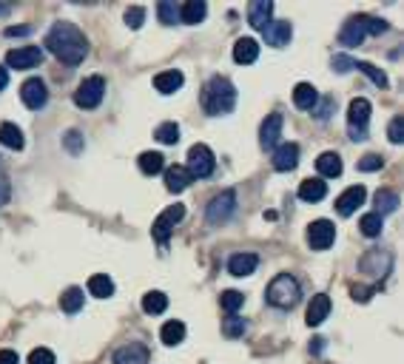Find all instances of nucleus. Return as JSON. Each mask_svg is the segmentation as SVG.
Masks as SVG:
<instances>
[{
	"label": "nucleus",
	"instance_id": "f257e3e1",
	"mask_svg": "<svg viewBox=\"0 0 404 364\" xmlns=\"http://www.w3.org/2000/svg\"><path fill=\"white\" fill-rule=\"evenodd\" d=\"M46 49L66 66H80L86 54H88V40L86 35L74 23H66V20H57L49 35H46Z\"/></svg>",
	"mask_w": 404,
	"mask_h": 364
},
{
	"label": "nucleus",
	"instance_id": "f03ea898",
	"mask_svg": "<svg viewBox=\"0 0 404 364\" xmlns=\"http://www.w3.org/2000/svg\"><path fill=\"white\" fill-rule=\"evenodd\" d=\"M236 106V88L228 77H211L202 88V108L211 117H220V114H231Z\"/></svg>",
	"mask_w": 404,
	"mask_h": 364
},
{
	"label": "nucleus",
	"instance_id": "7ed1b4c3",
	"mask_svg": "<svg viewBox=\"0 0 404 364\" xmlns=\"http://www.w3.org/2000/svg\"><path fill=\"white\" fill-rule=\"evenodd\" d=\"M387 32V23L379 20V17H370V15H356V17H348L345 26L339 32V43L345 49H356L362 46V40L367 35H385Z\"/></svg>",
	"mask_w": 404,
	"mask_h": 364
},
{
	"label": "nucleus",
	"instance_id": "20e7f679",
	"mask_svg": "<svg viewBox=\"0 0 404 364\" xmlns=\"http://www.w3.org/2000/svg\"><path fill=\"white\" fill-rule=\"evenodd\" d=\"M302 296V288L296 282V276H291V273H279V276L270 279L268 290H265V299L270 308H279V311H291L296 308V301Z\"/></svg>",
	"mask_w": 404,
	"mask_h": 364
},
{
	"label": "nucleus",
	"instance_id": "39448f33",
	"mask_svg": "<svg viewBox=\"0 0 404 364\" xmlns=\"http://www.w3.org/2000/svg\"><path fill=\"white\" fill-rule=\"evenodd\" d=\"M182 217H185V205L182 202H174V205H168L163 214L154 220V225H151V236L157 239V245L160 248H165L168 245V236H171V231L182 222Z\"/></svg>",
	"mask_w": 404,
	"mask_h": 364
},
{
	"label": "nucleus",
	"instance_id": "423d86ee",
	"mask_svg": "<svg viewBox=\"0 0 404 364\" xmlns=\"http://www.w3.org/2000/svg\"><path fill=\"white\" fill-rule=\"evenodd\" d=\"M370 100L364 97H356L350 106H348V131H350V140L353 142H364L367 140V123H370Z\"/></svg>",
	"mask_w": 404,
	"mask_h": 364
},
{
	"label": "nucleus",
	"instance_id": "0eeeda50",
	"mask_svg": "<svg viewBox=\"0 0 404 364\" xmlns=\"http://www.w3.org/2000/svg\"><path fill=\"white\" fill-rule=\"evenodd\" d=\"M103 97H106V80L100 74H91V77H86L77 85V91H74V106L91 111V108H97L103 103Z\"/></svg>",
	"mask_w": 404,
	"mask_h": 364
},
{
	"label": "nucleus",
	"instance_id": "6e6552de",
	"mask_svg": "<svg viewBox=\"0 0 404 364\" xmlns=\"http://www.w3.org/2000/svg\"><path fill=\"white\" fill-rule=\"evenodd\" d=\"M216 168V160H213V151L202 142L191 145L188 148V163H185V171L191 174V179H208Z\"/></svg>",
	"mask_w": 404,
	"mask_h": 364
},
{
	"label": "nucleus",
	"instance_id": "1a4fd4ad",
	"mask_svg": "<svg viewBox=\"0 0 404 364\" xmlns=\"http://www.w3.org/2000/svg\"><path fill=\"white\" fill-rule=\"evenodd\" d=\"M234 210H236V191H234V188H228V191L216 194V197L208 202L205 220H208L211 225H220V222H225V220H231V217H234Z\"/></svg>",
	"mask_w": 404,
	"mask_h": 364
},
{
	"label": "nucleus",
	"instance_id": "9d476101",
	"mask_svg": "<svg viewBox=\"0 0 404 364\" xmlns=\"http://www.w3.org/2000/svg\"><path fill=\"white\" fill-rule=\"evenodd\" d=\"M43 63V49L40 46H20V49H12L6 54V66L9 69H17V72H29Z\"/></svg>",
	"mask_w": 404,
	"mask_h": 364
},
{
	"label": "nucleus",
	"instance_id": "9b49d317",
	"mask_svg": "<svg viewBox=\"0 0 404 364\" xmlns=\"http://www.w3.org/2000/svg\"><path fill=\"white\" fill-rule=\"evenodd\" d=\"M336 239V228L330 220H316L307 225V245L314 251H328Z\"/></svg>",
	"mask_w": 404,
	"mask_h": 364
},
{
	"label": "nucleus",
	"instance_id": "f8f14e48",
	"mask_svg": "<svg viewBox=\"0 0 404 364\" xmlns=\"http://www.w3.org/2000/svg\"><path fill=\"white\" fill-rule=\"evenodd\" d=\"M20 100H23V106H26V108H32V111L43 108V106L49 103V88H46V83H43V80H38V77L26 80V83H23V88H20Z\"/></svg>",
	"mask_w": 404,
	"mask_h": 364
},
{
	"label": "nucleus",
	"instance_id": "ddd939ff",
	"mask_svg": "<svg viewBox=\"0 0 404 364\" xmlns=\"http://www.w3.org/2000/svg\"><path fill=\"white\" fill-rule=\"evenodd\" d=\"M299 165V145L296 142H282L273 148V171L288 174Z\"/></svg>",
	"mask_w": 404,
	"mask_h": 364
},
{
	"label": "nucleus",
	"instance_id": "4468645a",
	"mask_svg": "<svg viewBox=\"0 0 404 364\" xmlns=\"http://www.w3.org/2000/svg\"><path fill=\"white\" fill-rule=\"evenodd\" d=\"M279 137H282V114L273 111V114L265 117V123L259 129V145L265 151H273L279 145Z\"/></svg>",
	"mask_w": 404,
	"mask_h": 364
},
{
	"label": "nucleus",
	"instance_id": "2eb2a0df",
	"mask_svg": "<svg viewBox=\"0 0 404 364\" xmlns=\"http://www.w3.org/2000/svg\"><path fill=\"white\" fill-rule=\"evenodd\" d=\"M364 199H367L364 185H350L345 194H341V197L336 199V214H339V217H350V214H356V208H362Z\"/></svg>",
	"mask_w": 404,
	"mask_h": 364
},
{
	"label": "nucleus",
	"instance_id": "dca6fc26",
	"mask_svg": "<svg viewBox=\"0 0 404 364\" xmlns=\"http://www.w3.org/2000/svg\"><path fill=\"white\" fill-rule=\"evenodd\" d=\"M262 35H265V43L273 46V49H282L291 43V35H293V28L288 20H270L265 28H262Z\"/></svg>",
	"mask_w": 404,
	"mask_h": 364
},
{
	"label": "nucleus",
	"instance_id": "f3484780",
	"mask_svg": "<svg viewBox=\"0 0 404 364\" xmlns=\"http://www.w3.org/2000/svg\"><path fill=\"white\" fill-rule=\"evenodd\" d=\"M364 273H370V276H387V270L393 267V256L390 254H379V251H370L364 259H362V265H359Z\"/></svg>",
	"mask_w": 404,
	"mask_h": 364
},
{
	"label": "nucleus",
	"instance_id": "a211bd4d",
	"mask_svg": "<svg viewBox=\"0 0 404 364\" xmlns=\"http://www.w3.org/2000/svg\"><path fill=\"white\" fill-rule=\"evenodd\" d=\"M148 347L140 345V342H131V345H122L117 353H114V364H148Z\"/></svg>",
	"mask_w": 404,
	"mask_h": 364
},
{
	"label": "nucleus",
	"instance_id": "6ab92c4d",
	"mask_svg": "<svg viewBox=\"0 0 404 364\" xmlns=\"http://www.w3.org/2000/svg\"><path fill=\"white\" fill-rule=\"evenodd\" d=\"M330 316V296L328 293H316L314 299H310V305H307V324L310 327H319L325 319Z\"/></svg>",
	"mask_w": 404,
	"mask_h": 364
},
{
	"label": "nucleus",
	"instance_id": "aec40b11",
	"mask_svg": "<svg viewBox=\"0 0 404 364\" xmlns=\"http://www.w3.org/2000/svg\"><path fill=\"white\" fill-rule=\"evenodd\" d=\"M257 57H259V43L254 38H239L234 43V60L239 66H251L257 63Z\"/></svg>",
	"mask_w": 404,
	"mask_h": 364
},
{
	"label": "nucleus",
	"instance_id": "412c9836",
	"mask_svg": "<svg viewBox=\"0 0 404 364\" xmlns=\"http://www.w3.org/2000/svg\"><path fill=\"white\" fill-rule=\"evenodd\" d=\"M316 103H319V91L310 83H296V88H293V106L302 108V111H314Z\"/></svg>",
	"mask_w": 404,
	"mask_h": 364
},
{
	"label": "nucleus",
	"instance_id": "4be33fe9",
	"mask_svg": "<svg viewBox=\"0 0 404 364\" xmlns=\"http://www.w3.org/2000/svg\"><path fill=\"white\" fill-rule=\"evenodd\" d=\"M259 267V256L257 254H234L228 259V270L234 276H251V273Z\"/></svg>",
	"mask_w": 404,
	"mask_h": 364
},
{
	"label": "nucleus",
	"instance_id": "5701e85b",
	"mask_svg": "<svg viewBox=\"0 0 404 364\" xmlns=\"http://www.w3.org/2000/svg\"><path fill=\"white\" fill-rule=\"evenodd\" d=\"M270 12H273V3H270V0H254V3L248 6V23L262 32V28L270 23Z\"/></svg>",
	"mask_w": 404,
	"mask_h": 364
},
{
	"label": "nucleus",
	"instance_id": "b1692460",
	"mask_svg": "<svg viewBox=\"0 0 404 364\" xmlns=\"http://www.w3.org/2000/svg\"><path fill=\"white\" fill-rule=\"evenodd\" d=\"M191 174L185 171V165H171L168 171H165V188L171 191V194H182L185 188L191 185Z\"/></svg>",
	"mask_w": 404,
	"mask_h": 364
},
{
	"label": "nucleus",
	"instance_id": "393cba45",
	"mask_svg": "<svg viewBox=\"0 0 404 364\" xmlns=\"http://www.w3.org/2000/svg\"><path fill=\"white\" fill-rule=\"evenodd\" d=\"M182 83H185V77H182V72H177V69L160 72L157 77H154V88H157L160 94H174V91L182 88Z\"/></svg>",
	"mask_w": 404,
	"mask_h": 364
},
{
	"label": "nucleus",
	"instance_id": "a878e982",
	"mask_svg": "<svg viewBox=\"0 0 404 364\" xmlns=\"http://www.w3.org/2000/svg\"><path fill=\"white\" fill-rule=\"evenodd\" d=\"M296 194L302 202H322L328 197V185H325V179H305Z\"/></svg>",
	"mask_w": 404,
	"mask_h": 364
},
{
	"label": "nucleus",
	"instance_id": "bb28decb",
	"mask_svg": "<svg viewBox=\"0 0 404 364\" xmlns=\"http://www.w3.org/2000/svg\"><path fill=\"white\" fill-rule=\"evenodd\" d=\"M205 15H208V3H202V0H188V3L179 6V23L197 26L205 20Z\"/></svg>",
	"mask_w": 404,
	"mask_h": 364
},
{
	"label": "nucleus",
	"instance_id": "cd10ccee",
	"mask_svg": "<svg viewBox=\"0 0 404 364\" xmlns=\"http://www.w3.org/2000/svg\"><path fill=\"white\" fill-rule=\"evenodd\" d=\"M316 171L328 179H336L341 174V157L336 154V151H325V154L316 157Z\"/></svg>",
	"mask_w": 404,
	"mask_h": 364
},
{
	"label": "nucleus",
	"instance_id": "c85d7f7f",
	"mask_svg": "<svg viewBox=\"0 0 404 364\" xmlns=\"http://www.w3.org/2000/svg\"><path fill=\"white\" fill-rule=\"evenodd\" d=\"M143 311H145L148 316H160V313H165V311H168V296H165L163 290H151V293H145V296H143Z\"/></svg>",
	"mask_w": 404,
	"mask_h": 364
},
{
	"label": "nucleus",
	"instance_id": "c756f323",
	"mask_svg": "<svg viewBox=\"0 0 404 364\" xmlns=\"http://www.w3.org/2000/svg\"><path fill=\"white\" fill-rule=\"evenodd\" d=\"M160 339H163V345H168V347L182 345V339H185V324H182V322H177V319L165 322V324H163V330H160Z\"/></svg>",
	"mask_w": 404,
	"mask_h": 364
},
{
	"label": "nucleus",
	"instance_id": "7c9ffc66",
	"mask_svg": "<svg viewBox=\"0 0 404 364\" xmlns=\"http://www.w3.org/2000/svg\"><path fill=\"white\" fill-rule=\"evenodd\" d=\"M0 142H3L6 148H12V151H20L26 145L23 131L15 123H0Z\"/></svg>",
	"mask_w": 404,
	"mask_h": 364
},
{
	"label": "nucleus",
	"instance_id": "2f4dec72",
	"mask_svg": "<svg viewBox=\"0 0 404 364\" xmlns=\"http://www.w3.org/2000/svg\"><path fill=\"white\" fill-rule=\"evenodd\" d=\"M60 311L74 316L83 311V290L80 288H69L66 293H60Z\"/></svg>",
	"mask_w": 404,
	"mask_h": 364
},
{
	"label": "nucleus",
	"instance_id": "473e14b6",
	"mask_svg": "<svg viewBox=\"0 0 404 364\" xmlns=\"http://www.w3.org/2000/svg\"><path fill=\"white\" fill-rule=\"evenodd\" d=\"M88 293L97 296V299H108V296H114V282L106 273H95V276L88 279Z\"/></svg>",
	"mask_w": 404,
	"mask_h": 364
},
{
	"label": "nucleus",
	"instance_id": "72a5a7b5",
	"mask_svg": "<svg viewBox=\"0 0 404 364\" xmlns=\"http://www.w3.org/2000/svg\"><path fill=\"white\" fill-rule=\"evenodd\" d=\"M163 168H165V160H163L160 151H143V154H140V171L143 174L154 176V174H160Z\"/></svg>",
	"mask_w": 404,
	"mask_h": 364
},
{
	"label": "nucleus",
	"instance_id": "f704fd0d",
	"mask_svg": "<svg viewBox=\"0 0 404 364\" xmlns=\"http://www.w3.org/2000/svg\"><path fill=\"white\" fill-rule=\"evenodd\" d=\"M350 69H359V72H364L373 83H376L379 88H387V74L379 69V66H373V63H367V60H350Z\"/></svg>",
	"mask_w": 404,
	"mask_h": 364
},
{
	"label": "nucleus",
	"instance_id": "c9c22d12",
	"mask_svg": "<svg viewBox=\"0 0 404 364\" xmlns=\"http://www.w3.org/2000/svg\"><path fill=\"white\" fill-rule=\"evenodd\" d=\"M398 208V194L396 191H376V210L373 214H379V217H385V214H393V210Z\"/></svg>",
	"mask_w": 404,
	"mask_h": 364
},
{
	"label": "nucleus",
	"instance_id": "e433bc0d",
	"mask_svg": "<svg viewBox=\"0 0 404 364\" xmlns=\"http://www.w3.org/2000/svg\"><path fill=\"white\" fill-rule=\"evenodd\" d=\"M245 330H248V322H245L242 316L234 313V316H225V319H223V333H225L228 339H242Z\"/></svg>",
	"mask_w": 404,
	"mask_h": 364
},
{
	"label": "nucleus",
	"instance_id": "4c0bfd02",
	"mask_svg": "<svg viewBox=\"0 0 404 364\" xmlns=\"http://www.w3.org/2000/svg\"><path fill=\"white\" fill-rule=\"evenodd\" d=\"M220 305H223V311H225L228 316H234V313L242 311V305H245V293H239V290H225V293L220 296Z\"/></svg>",
	"mask_w": 404,
	"mask_h": 364
},
{
	"label": "nucleus",
	"instance_id": "58836bf2",
	"mask_svg": "<svg viewBox=\"0 0 404 364\" xmlns=\"http://www.w3.org/2000/svg\"><path fill=\"white\" fill-rule=\"evenodd\" d=\"M157 17H160V23H165V26H177V23H179V3L163 0V3L157 6Z\"/></svg>",
	"mask_w": 404,
	"mask_h": 364
},
{
	"label": "nucleus",
	"instance_id": "ea45409f",
	"mask_svg": "<svg viewBox=\"0 0 404 364\" xmlns=\"http://www.w3.org/2000/svg\"><path fill=\"white\" fill-rule=\"evenodd\" d=\"M359 231H362L364 236H370V239H376V236L382 233V217H379V214H364V217L359 220Z\"/></svg>",
	"mask_w": 404,
	"mask_h": 364
},
{
	"label": "nucleus",
	"instance_id": "a19ab883",
	"mask_svg": "<svg viewBox=\"0 0 404 364\" xmlns=\"http://www.w3.org/2000/svg\"><path fill=\"white\" fill-rule=\"evenodd\" d=\"M154 137H157L163 145H174L179 140V126L177 123H163V126H157V134Z\"/></svg>",
	"mask_w": 404,
	"mask_h": 364
},
{
	"label": "nucleus",
	"instance_id": "79ce46f5",
	"mask_svg": "<svg viewBox=\"0 0 404 364\" xmlns=\"http://www.w3.org/2000/svg\"><path fill=\"white\" fill-rule=\"evenodd\" d=\"M387 140H390L393 145H398V142L404 140V117H401V114H396V117L390 119V126H387Z\"/></svg>",
	"mask_w": 404,
	"mask_h": 364
},
{
	"label": "nucleus",
	"instance_id": "37998d69",
	"mask_svg": "<svg viewBox=\"0 0 404 364\" xmlns=\"http://www.w3.org/2000/svg\"><path fill=\"white\" fill-rule=\"evenodd\" d=\"M54 361L57 358H54V353L49 347H38V350L29 353V364H54Z\"/></svg>",
	"mask_w": 404,
	"mask_h": 364
},
{
	"label": "nucleus",
	"instance_id": "c03bdc74",
	"mask_svg": "<svg viewBox=\"0 0 404 364\" xmlns=\"http://www.w3.org/2000/svg\"><path fill=\"white\" fill-rule=\"evenodd\" d=\"M382 165H385V160H382L379 154H367V157H362V160H359V165H356V168H359V171H364V174H370V171H379Z\"/></svg>",
	"mask_w": 404,
	"mask_h": 364
},
{
	"label": "nucleus",
	"instance_id": "a18cd8bd",
	"mask_svg": "<svg viewBox=\"0 0 404 364\" xmlns=\"http://www.w3.org/2000/svg\"><path fill=\"white\" fill-rule=\"evenodd\" d=\"M143 20H145V9H143V6H131V9H126V26H129V28H140Z\"/></svg>",
	"mask_w": 404,
	"mask_h": 364
},
{
	"label": "nucleus",
	"instance_id": "49530a36",
	"mask_svg": "<svg viewBox=\"0 0 404 364\" xmlns=\"http://www.w3.org/2000/svg\"><path fill=\"white\" fill-rule=\"evenodd\" d=\"M83 145H86V140H83L80 131H69L66 134V148L72 151V154H83Z\"/></svg>",
	"mask_w": 404,
	"mask_h": 364
},
{
	"label": "nucleus",
	"instance_id": "de8ad7c7",
	"mask_svg": "<svg viewBox=\"0 0 404 364\" xmlns=\"http://www.w3.org/2000/svg\"><path fill=\"white\" fill-rule=\"evenodd\" d=\"M376 293V288H364V285H350V296L356 301H370V296Z\"/></svg>",
	"mask_w": 404,
	"mask_h": 364
},
{
	"label": "nucleus",
	"instance_id": "09e8293b",
	"mask_svg": "<svg viewBox=\"0 0 404 364\" xmlns=\"http://www.w3.org/2000/svg\"><path fill=\"white\" fill-rule=\"evenodd\" d=\"M9 197H12V185H9L6 179H0V208L9 202Z\"/></svg>",
	"mask_w": 404,
	"mask_h": 364
},
{
	"label": "nucleus",
	"instance_id": "8fccbe9b",
	"mask_svg": "<svg viewBox=\"0 0 404 364\" xmlns=\"http://www.w3.org/2000/svg\"><path fill=\"white\" fill-rule=\"evenodd\" d=\"M3 35L6 38H23V35H29V26H9Z\"/></svg>",
	"mask_w": 404,
	"mask_h": 364
},
{
	"label": "nucleus",
	"instance_id": "3c124183",
	"mask_svg": "<svg viewBox=\"0 0 404 364\" xmlns=\"http://www.w3.org/2000/svg\"><path fill=\"white\" fill-rule=\"evenodd\" d=\"M17 353L15 350H0V364H17Z\"/></svg>",
	"mask_w": 404,
	"mask_h": 364
},
{
	"label": "nucleus",
	"instance_id": "603ef678",
	"mask_svg": "<svg viewBox=\"0 0 404 364\" xmlns=\"http://www.w3.org/2000/svg\"><path fill=\"white\" fill-rule=\"evenodd\" d=\"M330 108H333V100L328 97V100H322V111H319V119H328L330 117Z\"/></svg>",
	"mask_w": 404,
	"mask_h": 364
},
{
	"label": "nucleus",
	"instance_id": "864d4df0",
	"mask_svg": "<svg viewBox=\"0 0 404 364\" xmlns=\"http://www.w3.org/2000/svg\"><path fill=\"white\" fill-rule=\"evenodd\" d=\"M9 85V72H6V66H0V91H3Z\"/></svg>",
	"mask_w": 404,
	"mask_h": 364
},
{
	"label": "nucleus",
	"instance_id": "5fc2aeb1",
	"mask_svg": "<svg viewBox=\"0 0 404 364\" xmlns=\"http://www.w3.org/2000/svg\"><path fill=\"white\" fill-rule=\"evenodd\" d=\"M12 12V3H0V17H6Z\"/></svg>",
	"mask_w": 404,
	"mask_h": 364
},
{
	"label": "nucleus",
	"instance_id": "6e6d98bb",
	"mask_svg": "<svg viewBox=\"0 0 404 364\" xmlns=\"http://www.w3.org/2000/svg\"><path fill=\"white\" fill-rule=\"evenodd\" d=\"M322 347H325V342H322V339H316V342H314V353H322Z\"/></svg>",
	"mask_w": 404,
	"mask_h": 364
},
{
	"label": "nucleus",
	"instance_id": "4d7b16f0",
	"mask_svg": "<svg viewBox=\"0 0 404 364\" xmlns=\"http://www.w3.org/2000/svg\"><path fill=\"white\" fill-rule=\"evenodd\" d=\"M0 174H3V160H0Z\"/></svg>",
	"mask_w": 404,
	"mask_h": 364
}]
</instances>
